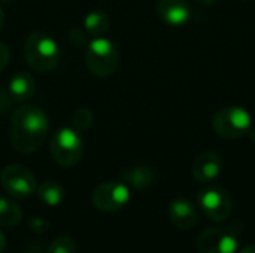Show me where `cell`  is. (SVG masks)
Returning a JSON list of instances; mask_svg holds the SVG:
<instances>
[{"mask_svg":"<svg viewBox=\"0 0 255 253\" xmlns=\"http://www.w3.org/2000/svg\"><path fill=\"white\" fill-rule=\"evenodd\" d=\"M84 57L88 70L99 78L111 76L120 61V54L115 43L103 36L93 37L87 43Z\"/></svg>","mask_w":255,"mask_h":253,"instance_id":"cell-4","label":"cell"},{"mask_svg":"<svg viewBox=\"0 0 255 253\" xmlns=\"http://www.w3.org/2000/svg\"><path fill=\"white\" fill-rule=\"evenodd\" d=\"M60 57V46L51 34L33 31L27 36L24 42V58L33 70L48 73L57 67Z\"/></svg>","mask_w":255,"mask_h":253,"instance_id":"cell-2","label":"cell"},{"mask_svg":"<svg viewBox=\"0 0 255 253\" xmlns=\"http://www.w3.org/2000/svg\"><path fill=\"white\" fill-rule=\"evenodd\" d=\"M155 180V171L152 167L146 164L133 166L121 173V182H124L128 188L143 191L149 188Z\"/></svg>","mask_w":255,"mask_h":253,"instance_id":"cell-14","label":"cell"},{"mask_svg":"<svg viewBox=\"0 0 255 253\" xmlns=\"http://www.w3.org/2000/svg\"><path fill=\"white\" fill-rule=\"evenodd\" d=\"M30 228L36 233H45L49 228V224L42 218H33L30 221Z\"/></svg>","mask_w":255,"mask_h":253,"instance_id":"cell-21","label":"cell"},{"mask_svg":"<svg viewBox=\"0 0 255 253\" xmlns=\"http://www.w3.org/2000/svg\"><path fill=\"white\" fill-rule=\"evenodd\" d=\"M37 198L42 204L48 207H58L64 201V188L54 180H46L36 189Z\"/></svg>","mask_w":255,"mask_h":253,"instance_id":"cell-15","label":"cell"},{"mask_svg":"<svg viewBox=\"0 0 255 253\" xmlns=\"http://www.w3.org/2000/svg\"><path fill=\"white\" fill-rule=\"evenodd\" d=\"M76 252V242L73 237L70 236H58L55 237L48 249H46V253H75Z\"/></svg>","mask_w":255,"mask_h":253,"instance_id":"cell-18","label":"cell"},{"mask_svg":"<svg viewBox=\"0 0 255 253\" xmlns=\"http://www.w3.org/2000/svg\"><path fill=\"white\" fill-rule=\"evenodd\" d=\"M93 121H94V115L87 107H79L72 115V127L75 130H78L79 133H82L84 130L90 128Z\"/></svg>","mask_w":255,"mask_h":253,"instance_id":"cell-19","label":"cell"},{"mask_svg":"<svg viewBox=\"0 0 255 253\" xmlns=\"http://www.w3.org/2000/svg\"><path fill=\"white\" fill-rule=\"evenodd\" d=\"M200 210L214 222H224L230 218L233 210V200L230 194L221 186H206L197 194Z\"/></svg>","mask_w":255,"mask_h":253,"instance_id":"cell-9","label":"cell"},{"mask_svg":"<svg viewBox=\"0 0 255 253\" xmlns=\"http://www.w3.org/2000/svg\"><path fill=\"white\" fill-rule=\"evenodd\" d=\"M49 133V119L46 113L31 104L19 106L10 118V143L21 154H31L40 149Z\"/></svg>","mask_w":255,"mask_h":253,"instance_id":"cell-1","label":"cell"},{"mask_svg":"<svg viewBox=\"0 0 255 253\" xmlns=\"http://www.w3.org/2000/svg\"><path fill=\"white\" fill-rule=\"evenodd\" d=\"M239 253H255V243H251V245H247L245 248H242Z\"/></svg>","mask_w":255,"mask_h":253,"instance_id":"cell-23","label":"cell"},{"mask_svg":"<svg viewBox=\"0 0 255 253\" xmlns=\"http://www.w3.org/2000/svg\"><path fill=\"white\" fill-rule=\"evenodd\" d=\"M130 188L124 182H103L93 189L91 201L103 213H117L130 201Z\"/></svg>","mask_w":255,"mask_h":253,"instance_id":"cell-7","label":"cell"},{"mask_svg":"<svg viewBox=\"0 0 255 253\" xmlns=\"http://www.w3.org/2000/svg\"><path fill=\"white\" fill-rule=\"evenodd\" d=\"M37 91V82L31 73L18 72L9 81V95L15 101H25L34 97Z\"/></svg>","mask_w":255,"mask_h":253,"instance_id":"cell-13","label":"cell"},{"mask_svg":"<svg viewBox=\"0 0 255 253\" xmlns=\"http://www.w3.org/2000/svg\"><path fill=\"white\" fill-rule=\"evenodd\" d=\"M6 245H7V240H6V237H4V234L0 231V253L3 252L4 249H6Z\"/></svg>","mask_w":255,"mask_h":253,"instance_id":"cell-24","label":"cell"},{"mask_svg":"<svg viewBox=\"0 0 255 253\" xmlns=\"http://www.w3.org/2000/svg\"><path fill=\"white\" fill-rule=\"evenodd\" d=\"M3 24H4V12H3V9L0 7V30L3 28Z\"/></svg>","mask_w":255,"mask_h":253,"instance_id":"cell-26","label":"cell"},{"mask_svg":"<svg viewBox=\"0 0 255 253\" xmlns=\"http://www.w3.org/2000/svg\"><path fill=\"white\" fill-rule=\"evenodd\" d=\"M223 171V158L214 151L202 152L193 163V177L199 183L214 182Z\"/></svg>","mask_w":255,"mask_h":253,"instance_id":"cell-10","label":"cell"},{"mask_svg":"<svg viewBox=\"0 0 255 253\" xmlns=\"http://www.w3.org/2000/svg\"><path fill=\"white\" fill-rule=\"evenodd\" d=\"M109 15L105 10H91L84 18V28L91 37H100L109 30Z\"/></svg>","mask_w":255,"mask_h":253,"instance_id":"cell-16","label":"cell"},{"mask_svg":"<svg viewBox=\"0 0 255 253\" xmlns=\"http://www.w3.org/2000/svg\"><path fill=\"white\" fill-rule=\"evenodd\" d=\"M22 221L21 207L7 197H0V225L16 227Z\"/></svg>","mask_w":255,"mask_h":253,"instance_id":"cell-17","label":"cell"},{"mask_svg":"<svg viewBox=\"0 0 255 253\" xmlns=\"http://www.w3.org/2000/svg\"><path fill=\"white\" fill-rule=\"evenodd\" d=\"M244 1H250V0H244Z\"/></svg>","mask_w":255,"mask_h":253,"instance_id":"cell-29","label":"cell"},{"mask_svg":"<svg viewBox=\"0 0 255 253\" xmlns=\"http://www.w3.org/2000/svg\"><path fill=\"white\" fill-rule=\"evenodd\" d=\"M248 137H250V140H251V142L255 145V127H251V128H250V131H248Z\"/></svg>","mask_w":255,"mask_h":253,"instance_id":"cell-25","label":"cell"},{"mask_svg":"<svg viewBox=\"0 0 255 253\" xmlns=\"http://www.w3.org/2000/svg\"><path fill=\"white\" fill-rule=\"evenodd\" d=\"M170 222L179 230H191L199 222L197 207L187 198H176L169 206Z\"/></svg>","mask_w":255,"mask_h":253,"instance_id":"cell-12","label":"cell"},{"mask_svg":"<svg viewBox=\"0 0 255 253\" xmlns=\"http://www.w3.org/2000/svg\"><path fill=\"white\" fill-rule=\"evenodd\" d=\"M9 58H10V51H9L7 45L0 40V72L4 70V67L7 66Z\"/></svg>","mask_w":255,"mask_h":253,"instance_id":"cell-22","label":"cell"},{"mask_svg":"<svg viewBox=\"0 0 255 253\" xmlns=\"http://www.w3.org/2000/svg\"><path fill=\"white\" fill-rule=\"evenodd\" d=\"M84 139L73 127L58 128L51 136L49 151L52 160L61 167H73L84 157Z\"/></svg>","mask_w":255,"mask_h":253,"instance_id":"cell-3","label":"cell"},{"mask_svg":"<svg viewBox=\"0 0 255 253\" xmlns=\"http://www.w3.org/2000/svg\"><path fill=\"white\" fill-rule=\"evenodd\" d=\"M69 37H70V42L75 45V46H78V48H84V46H87V36H85V33L82 31V30H79V28H72L70 30V33H69Z\"/></svg>","mask_w":255,"mask_h":253,"instance_id":"cell-20","label":"cell"},{"mask_svg":"<svg viewBox=\"0 0 255 253\" xmlns=\"http://www.w3.org/2000/svg\"><path fill=\"white\" fill-rule=\"evenodd\" d=\"M197 3H200V4H214L217 0H196Z\"/></svg>","mask_w":255,"mask_h":253,"instance_id":"cell-27","label":"cell"},{"mask_svg":"<svg viewBox=\"0 0 255 253\" xmlns=\"http://www.w3.org/2000/svg\"><path fill=\"white\" fill-rule=\"evenodd\" d=\"M253 127L251 115L248 110L239 106H229L218 110L212 118V128L214 131L229 140H236L248 134L250 128Z\"/></svg>","mask_w":255,"mask_h":253,"instance_id":"cell-6","label":"cell"},{"mask_svg":"<svg viewBox=\"0 0 255 253\" xmlns=\"http://www.w3.org/2000/svg\"><path fill=\"white\" fill-rule=\"evenodd\" d=\"M10 1H13V0H0V3H10Z\"/></svg>","mask_w":255,"mask_h":253,"instance_id":"cell-28","label":"cell"},{"mask_svg":"<svg viewBox=\"0 0 255 253\" xmlns=\"http://www.w3.org/2000/svg\"><path fill=\"white\" fill-rule=\"evenodd\" d=\"M157 10L163 22L170 27H182L191 18V7L187 0H158Z\"/></svg>","mask_w":255,"mask_h":253,"instance_id":"cell-11","label":"cell"},{"mask_svg":"<svg viewBox=\"0 0 255 253\" xmlns=\"http://www.w3.org/2000/svg\"><path fill=\"white\" fill-rule=\"evenodd\" d=\"M1 185L4 191L16 200H27L37 189V180L34 174L21 164H9L3 169Z\"/></svg>","mask_w":255,"mask_h":253,"instance_id":"cell-8","label":"cell"},{"mask_svg":"<svg viewBox=\"0 0 255 253\" xmlns=\"http://www.w3.org/2000/svg\"><path fill=\"white\" fill-rule=\"evenodd\" d=\"M242 228L239 221L230 227L206 228L197 239V251L199 253H238Z\"/></svg>","mask_w":255,"mask_h":253,"instance_id":"cell-5","label":"cell"}]
</instances>
